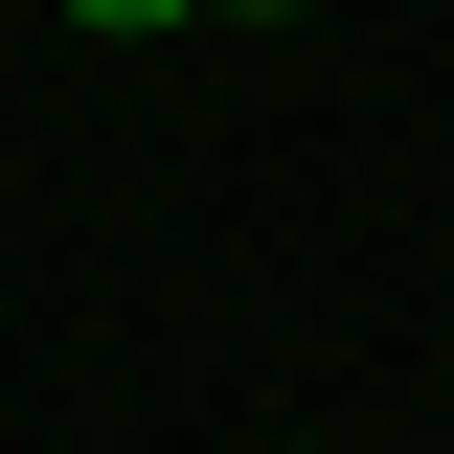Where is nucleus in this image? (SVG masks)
<instances>
[{
  "label": "nucleus",
  "instance_id": "obj_1",
  "mask_svg": "<svg viewBox=\"0 0 454 454\" xmlns=\"http://www.w3.org/2000/svg\"><path fill=\"white\" fill-rule=\"evenodd\" d=\"M91 46H160V23H227V0H68Z\"/></svg>",
  "mask_w": 454,
  "mask_h": 454
},
{
  "label": "nucleus",
  "instance_id": "obj_2",
  "mask_svg": "<svg viewBox=\"0 0 454 454\" xmlns=\"http://www.w3.org/2000/svg\"><path fill=\"white\" fill-rule=\"evenodd\" d=\"M227 23H295V0H227Z\"/></svg>",
  "mask_w": 454,
  "mask_h": 454
}]
</instances>
